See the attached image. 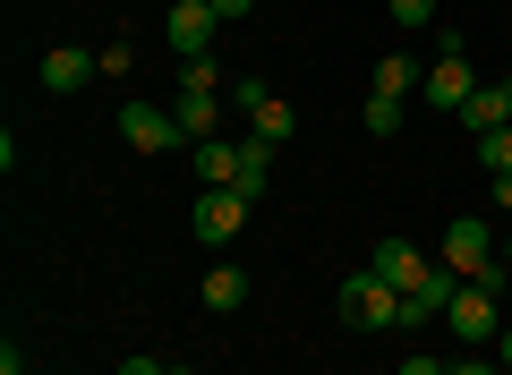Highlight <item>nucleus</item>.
<instances>
[{
  "mask_svg": "<svg viewBox=\"0 0 512 375\" xmlns=\"http://www.w3.org/2000/svg\"><path fill=\"white\" fill-rule=\"evenodd\" d=\"M0 375H26V358H18V341H0Z\"/></svg>",
  "mask_w": 512,
  "mask_h": 375,
  "instance_id": "24",
  "label": "nucleus"
},
{
  "mask_svg": "<svg viewBox=\"0 0 512 375\" xmlns=\"http://www.w3.org/2000/svg\"><path fill=\"white\" fill-rule=\"evenodd\" d=\"M359 120H367V137H402V120H410V111H402V94H367V111H359Z\"/></svg>",
  "mask_w": 512,
  "mask_h": 375,
  "instance_id": "15",
  "label": "nucleus"
},
{
  "mask_svg": "<svg viewBox=\"0 0 512 375\" xmlns=\"http://www.w3.org/2000/svg\"><path fill=\"white\" fill-rule=\"evenodd\" d=\"M495 205H504V214H512V171H495Z\"/></svg>",
  "mask_w": 512,
  "mask_h": 375,
  "instance_id": "26",
  "label": "nucleus"
},
{
  "mask_svg": "<svg viewBox=\"0 0 512 375\" xmlns=\"http://www.w3.org/2000/svg\"><path fill=\"white\" fill-rule=\"evenodd\" d=\"M504 307H512V290H504Z\"/></svg>",
  "mask_w": 512,
  "mask_h": 375,
  "instance_id": "29",
  "label": "nucleus"
},
{
  "mask_svg": "<svg viewBox=\"0 0 512 375\" xmlns=\"http://www.w3.org/2000/svg\"><path fill=\"white\" fill-rule=\"evenodd\" d=\"M265 103H274V86H265V77H231V111H248V120H256Z\"/></svg>",
  "mask_w": 512,
  "mask_h": 375,
  "instance_id": "17",
  "label": "nucleus"
},
{
  "mask_svg": "<svg viewBox=\"0 0 512 375\" xmlns=\"http://www.w3.org/2000/svg\"><path fill=\"white\" fill-rule=\"evenodd\" d=\"M94 69H103V52H77V43H60V52H43V94H77Z\"/></svg>",
  "mask_w": 512,
  "mask_h": 375,
  "instance_id": "8",
  "label": "nucleus"
},
{
  "mask_svg": "<svg viewBox=\"0 0 512 375\" xmlns=\"http://www.w3.org/2000/svg\"><path fill=\"white\" fill-rule=\"evenodd\" d=\"M461 128H470V137H487V128H512V94H504V86H478L470 103H461Z\"/></svg>",
  "mask_w": 512,
  "mask_h": 375,
  "instance_id": "11",
  "label": "nucleus"
},
{
  "mask_svg": "<svg viewBox=\"0 0 512 375\" xmlns=\"http://www.w3.org/2000/svg\"><path fill=\"white\" fill-rule=\"evenodd\" d=\"M402 375H453V367H444V358H427V350H419V358H402Z\"/></svg>",
  "mask_w": 512,
  "mask_h": 375,
  "instance_id": "21",
  "label": "nucleus"
},
{
  "mask_svg": "<svg viewBox=\"0 0 512 375\" xmlns=\"http://www.w3.org/2000/svg\"><path fill=\"white\" fill-rule=\"evenodd\" d=\"M171 111H180V128H188V145H205V137H222V103H214V94H180V103H171Z\"/></svg>",
  "mask_w": 512,
  "mask_h": 375,
  "instance_id": "12",
  "label": "nucleus"
},
{
  "mask_svg": "<svg viewBox=\"0 0 512 375\" xmlns=\"http://www.w3.org/2000/svg\"><path fill=\"white\" fill-rule=\"evenodd\" d=\"M495 367L512 375V324H504V333H495Z\"/></svg>",
  "mask_w": 512,
  "mask_h": 375,
  "instance_id": "25",
  "label": "nucleus"
},
{
  "mask_svg": "<svg viewBox=\"0 0 512 375\" xmlns=\"http://www.w3.org/2000/svg\"><path fill=\"white\" fill-rule=\"evenodd\" d=\"M120 375H171V367H154V358L137 350V358H120Z\"/></svg>",
  "mask_w": 512,
  "mask_h": 375,
  "instance_id": "23",
  "label": "nucleus"
},
{
  "mask_svg": "<svg viewBox=\"0 0 512 375\" xmlns=\"http://www.w3.org/2000/svg\"><path fill=\"white\" fill-rule=\"evenodd\" d=\"M205 307H214V316L248 307V273H239V265H214V273H205Z\"/></svg>",
  "mask_w": 512,
  "mask_h": 375,
  "instance_id": "13",
  "label": "nucleus"
},
{
  "mask_svg": "<svg viewBox=\"0 0 512 375\" xmlns=\"http://www.w3.org/2000/svg\"><path fill=\"white\" fill-rule=\"evenodd\" d=\"M367 265H376L384 282L402 290V299H419V290H427V282H436V273H444L436 256L419 248V239H376V256H367Z\"/></svg>",
  "mask_w": 512,
  "mask_h": 375,
  "instance_id": "5",
  "label": "nucleus"
},
{
  "mask_svg": "<svg viewBox=\"0 0 512 375\" xmlns=\"http://www.w3.org/2000/svg\"><path fill=\"white\" fill-rule=\"evenodd\" d=\"M231 197H248V205H265V197H274V145L239 137V179H231Z\"/></svg>",
  "mask_w": 512,
  "mask_h": 375,
  "instance_id": "9",
  "label": "nucleus"
},
{
  "mask_svg": "<svg viewBox=\"0 0 512 375\" xmlns=\"http://www.w3.org/2000/svg\"><path fill=\"white\" fill-rule=\"evenodd\" d=\"M214 35H222L214 0H171V18H163V43H171L180 60H205V52H214Z\"/></svg>",
  "mask_w": 512,
  "mask_h": 375,
  "instance_id": "7",
  "label": "nucleus"
},
{
  "mask_svg": "<svg viewBox=\"0 0 512 375\" xmlns=\"http://www.w3.org/2000/svg\"><path fill=\"white\" fill-rule=\"evenodd\" d=\"M478 162H487V179L512 171V128H487V137H478Z\"/></svg>",
  "mask_w": 512,
  "mask_h": 375,
  "instance_id": "19",
  "label": "nucleus"
},
{
  "mask_svg": "<svg viewBox=\"0 0 512 375\" xmlns=\"http://www.w3.org/2000/svg\"><path fill=\"white\" fill-rule=\"evenodd\" d=\"M291 128H299V120H291V103L274 94V103L256 111V128H248V137H256V145H274V154H282V145H291Z\"/></svg>",
  "mask_w": 512,
  "mask_h": 375,
  "instance_id": "14",
  "label": "nucleus"
},
{
  "mask_svg": "<svg viewBox=\"0 0 512 375\" xmlns=\"http://www.w3.org/2000/svg\"><path fill=\"white\" fill-rule=\"evenodd\" d=\"M495 86H504V94H512V69H504V77H495Z\"/></svg>",
  "mask_w": 512,
  "mask_h": 375,
  "instance_id": "28",
  "label": "nucleus"
},
{
  "mask_svg": "<svg viewBox=\"0 0 512 375\" xmlns=\"http://www.w3.org/2000/svg\"><path fill=\"white\" fill-rule=\"evenodd\" d=\"M504 273H512V231H504Z\"/></svg>",
  "mask_w": 512,
  "mask_h": 375,
  "instance_id": "27",
  "label": "nucleus"
},
{
  "mask_svg": "<svg viewBox=\"0 0 512 375\" xmlns=\"http://www.w3.org/2000/svg\"><path fill=\"white\" fill-rule=\"evenodd\" d=\"M214 86H222L214 52H205V60H180V94H214Z\"/></svg>",
  "mask_w": 512,
  "mask_h": 375,
  "instance_id": "18",
  "label": "nucleus"
},
{
  "mask_svg": "<svg viewBox=\"0 0 512 375\" xmlns=\"http://www.w3.org/2000/svg\"><path fill=\"white\" fill-rule=\"evenodd\" d=\"M384 9H393V26H410V35H419V26L436 18V0H384Z\"/></svg>",
  "mask_w": 512,
  "mask_h": 375,
  "instance_id": "20",
  "label": "nucleus"
},
{
  "mask_svg": "<svg viewBox=\"0 0 512 375\" xmlns=\"http://www.w3.org/2000/svg\"><path fill=\"white\" fill-rule=\"evenodd\" d=\"M342 324H359V333H384V324H402V290L384 282L376 265H359L342 282Z\"/></svg>",
  "mask_w": 512,
  "mask_h": 375,
  "instance_id": "2",
  "label": "nucleus"
},
{
  "mask_svg": "<svg viewBox=\"0 0 512 375\" xmlns=\"http://www.w3.org/2000/svg\"><path fill=\"white\" fill-rule=\"evenodd\" d=\"M120 137L137 145V154H180L188 128H180V111H171V103H120Z\"/></svg>",
  "mask_w": 512,
  "mask_h": 375,
  "instance_id": "4",
  "label": "nucleus"
},
{
  "mask_svg": "<svg viewBox=\"0 0 512 375\" xmlns=\"http://www.w3.org/2000/svg\"><path fill=\"white\" fill-rule=\"evenodd\" d=\"M248 9H256V0H214V18H222V26H239Z\"/></svg>",
  "mask_w": 512,
  "mask_h": 375,
  "instance_id": "22",
  "label": "nucleus"
},
{
  "mask_svg": "<svg viewBox=\"0 0 512 375\" xmlns=\"http://www.w3.org/2000/svg\"><path fill=\"white\" fill-rule=\"evenodd\" d=\"M410 86H427V77H419V60L384 52V60H376V94H410Z\"/></svg>",
  "mask_w": 512,
  "mask_h": 375,
  "instance_id": "16",
  "label": "nucleus"
},
{
  "mask_svg": "<svg viewBox=\"0 0 512 375\" xmlns=\"http://www.w3.org/2000/svg\"><path fill=\"white\" fill-rule=\"evenodd\" d=\"M248 214H256L248 197H231V188H205V197L188 205V231H197L205 248H231V239L248 231Z\"/></svg>",
  "mask_w": 512,
  "mask_h": 375,
  "instance_id": "6",
  "label": "nucleus"
},
{
  "mask_svg": "<svg viewBox=\"0 0 512 375\" xmlns=\"http://www.w3.org/2000/svg\"><path fill=\"white\" fill-rule=\"evenodd\" d=\"M188 162H197V179H205V188H231V179H239V145H231V137L188 145Z\"/></svg>",
  "mask_w": 512,
  "mask_h": 375,
  "instance_id": "10",
  "label": "nucleus"
},
{
  "mask_svg": "<svg viewBox=\"0 0 512 375\" xmlns=\"http://www.w3.org/2000/svg\"><path fill=\"white\" fill-rule=\"evenodd\" d=\"M436 265L453 273V282H487V273L504 265V239H495L478 214H453V222H444V248H436Z\"/></svg>",
  "mask_w": 512,
  "mask_h": 375,
  "instance_id": "1",
  "label": "nucleus"
},
{
  "mask_svg": "<svg viewBox=\"0 0 512 375\" xmlns=\"http://www.w3.org/2000/svg\"><path fill=\"white\" fill-rule=\"evenodd\" d=\"M427 111H453V120H461V103H470V94H478V69H470V43H461V35H444V52H436V69H427Z\"/></svg>",
  "mask_w": 512,
  "mask_h": 375,
  "instance_id": "3",
  "label": "nucleus"
}]
</instances>
